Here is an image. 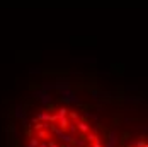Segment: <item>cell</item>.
I'll list each match as a JSON object with an SVG mask.
<instances>
[{
  "instance_id": "6da1fadb",
  "label": "cell",
  "mask_w": 148,
  "mask_h": 147,
  "mask_svg": "<svg viewBox=\"0 0 148 147\" xmlns=\"http://www.w3.org/2000/svg\"><path fill=\"white\" fill-rule=\"evenodd\" d=\"M24 147H106L87 115L66 104H49L31 118Z\"/></svg>"
},
{
  "instance_id": "7a4b0ae2",
  "label": "cell",
  "mask_w": 148,
  "mask_h": 147,
  "mask_svg": "<svg viewBox=\"0 0 148 147\" xmlns=\"http://www.w3.org/2000/svg\"><path fill=\"white\" fill-rule=\"evenodd\" d=\"M124 147H148V139H140V140H134L131 144H128V146Z\"/></svg>"
}]
</instances>
